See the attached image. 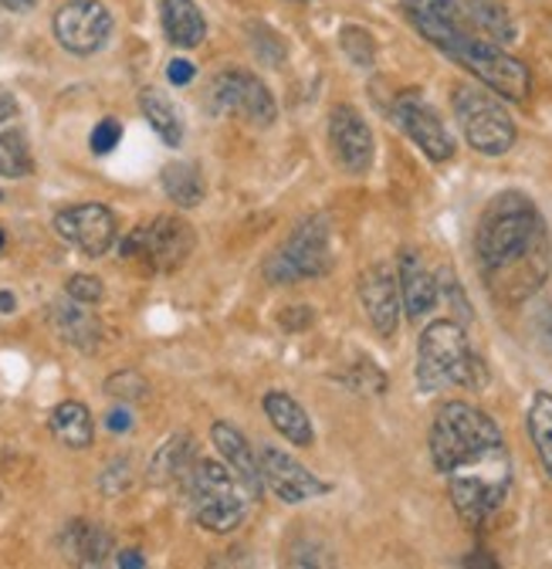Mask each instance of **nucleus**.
Returning a JSON list of instances; mask_svg holds the SVG:
<instances>
[{
    "label": "nucleus",
    "instance_id": "f257e3e1",
    "mask_svg": "<svg viewBox=\"0 0 552 569\" xmlns=\"http://www.w3.org/2000/svg\"><path fill=\"white\" fill-rule=\"evenodd\" d=\"M431 458L468 526H481L502 509L512 488V458L485 410L461 400L444 403L431 423Z\"/></svg>",
    "mask_w": 552,
    "mask_h": 569
},
{
    "label": "nucleus",
    "instance_id": "f03ea898",
    "mask_svg": "<svg viewBox=\"0 0 552 569\" xmlns=\"http://www.w3.org/2000/svg\"><path fill=\"white\" fill-rule=\"evenodd\" d=\"M474 251L489 292L505 306H519L535 296L552 268V248L542 213L519 190L492 197L489 207L481 210Z\"/></svg>",
    "mask_w": 552,
    "mask_h": 569
},
{
    "label": "nucleus",
    "instance_id": "7ed1b4c3",
    "mask_svg": "<svg viewBox=\"0 0 552 569\" xmlns=\"http://www.w3.org/2000/svg\"><path fill=\"white\" fill-rule=\"evenodd\" d=\"M413 28H418L434 48H441L451 61L468 68L471 76L485 89H492L495 96H505L512 102H525L529 99V92H532L529 68L515 54H509L505 44H495L489 38L468 31L458 14L438 18V21H421V24H413Z\"/></svg>",
    "mask_w": 552,
    "mask_h": 569
},
{
    "label": "nucleus",
    "instance_id": "20e7f679",
    "mask_svg": "<svg viewBox=\"0 0 552 569\" xmlns=\"http://www.w3.org/2000/svg\"><path fill=\"white\" fill-rule=\"evenodd\" d=\"M418 387L434 393L444 387L481 390L489 387V367L471 349L464 329L451 319H438L418 342Z\"/></svg>",
    "mask_w": 552,
    "mask_h": 569
},
{
    "label": "nucleus",
    "instance_id": "39448f33",
    "mask_svg": "<svg viewBox=\"0 0 552 569\" xmlns=\"http://www.w3.org/2000/svg\"><path fill=\"white\" fill-rule=\"evenodd\" d=\"M187 495L193 506V519L200 529L207 532H234L244 516H248V491H241L244 485L234 478V471L228 465L218 461H203L197 458L190 478H187Z\"/></svg>",
    "mask_w": 552,
    "mask_h": 569
},
{
    "label": "nucleus",
    "instance_id": "423d86ee",
    "mask_svg": "<svg viewBox=\"0 0 552 569\" xmlns=\"http://www.w3.org/2000/svg\"><path fill=\"white\" fill-rule=\"evenodd\" d=\"M454 116L468 147L481 157H505L515 147V122L509 109L492 96V89L458 86L454 89Z\"/></svg>",
    "mask_w": 552,
    "mask_h": 569
},
{
    "label": "nucleus",
    "instance_id": "0eeeda50",
    "mask_svg": "<svg viewBox=\"0 0 552 569\" xmlns=\"http://www.w3.org/2000/svg\"><path fill=\"white\" fill-rule=\"evenodd\" d=\"M332 268V238L325 218H305L292 238L274 251L264 264L271 284H295L305 278H322Z\"/></svg>",
    "mask_w": 552,
    "mask_h": 569
},
{
    "label": "nucleus",
    "instance_id": "6e6552de",
    "mask_svg": "<svg viewBox=\"0 0 552 569\" xmlns=\"http://www.w3.org/2000/svg\"><path fill=\"white\" fill-rule=\"evenodd\" d=\"M193 228L173 218V213H163V218H153L150 224L129 231L119 244V254L129 261H143L150 271H177L193 254Z\"/></svg>",
    "mask_w": 552,
    "mask_h": 569
},
{
    "label": "nucleus",
    "instance_id": "1a4fd4ad",
    "mask_svg": "<svg viewBox=\"0 0 552 569\" xmlns=\"http://www.w3.org/2000/svg\"><path fill=\"white\" fill-rule=\"evenodd\" d=\"M207 99H211L214 112H231L254 126H271L274 116H279V106H274L268 86L244 68L221 71V76L211 82V96Z\"/></svg>",
    "mask_w": 552,
    "mask_h": 569
},
{
    "label": "nucleus",
    "instance_id": "9d476101",
    "mask_svg": "<svg viewBox=\"0 0 552 569\" xmlns=\"http://www.w3.org/2000/svg\"><path fill=\"white\" fill-rule=\"evenodd\" d=\"M112 34V14L99 0H68L54 14V38L72 54H96Z\"/></svg>",
    "mask_w": 552,
    "mask_h": 569
},
{
    "label": "nucleus",
    "instance_id": "9b49d317",
    "mask_svg": "<svg viewBox=\"0 0 552 569\" xmlns=\"http://www.w3.org/2000/svg\"><path fill=\"white\" fill-rule=\"evenodd\" d=\"M54 231L61 241L79 248L89 258H102L116 244V213L106 203H76L58 210Z\"/></svg>",
    "mask_w": 552,
    "mask_h": 569
},
{
    "label": "nucleus",
    "instance_id": "f8f14e48",
    "mask_svg": "<svg viewBox=\"0 0 552 569\" xmlns=\"http://www.w3.org/2000/svg\"><path fill=\"white\" fill-rule=\"evenodd\" d=\"M393 122L418 142L428 160L444 163L454 157V136L448 132V126L441 122V116L418 96V92H403L393 102Z\"/></svg>",
    "mask_w": 552,
    "mask_h": 569
},
{
    "label": "nucleus",
    "instance_id": "ddd939ff",
    "mask_svg": "<svg viewBox=\"0 0 552 569\" xmlns=\"http://www.w3.org/2000/svg\"><path fill=\"white\" fill-rule=\"evenodd\" d=\"M329 147L335 163L353 177L373 167V129L353 106H335L329 112Z\"/></svg>",
    "mask_w": 552,
    "mask_h": 569
},
{
    "label": "nucleus",
    "instance_id": "4468645a",
    "mask_svg": "<svg viewBox=\"0 0 552 569\" xmlns=\"http://www.w3.org/2000/svg\"><path fill=\"white\" fill-rule=\"evenodd\" d=\"M258 461H261V478H264V485H268L274 495H279L282 502H289V506L309 502V498L329 491V485H325L322 478H315L302 461H295V458H292L289 451H282V448L264 445L261 455H258Z\"/></svg>",
    "mask_w": 552,
    "mask_h": 569
},
{
    "label": "nucleus",
    "instance_id": "2eb2a0df",
    "mask_svg": "<svg viewBox=\"0 0 552 569\" xmlns=\"http://www.w3.org/2000/svg\"><path fill=\"white\" fill-rule=\"evenodd\" d=\"M360 302L370 326L390 339L400 326V278L390 264H373L360 274Z\"/></svg>",
    "mask_w": 552,
    "mask_h": 569
},
{
    "label": "nucleus",
    "instance_id": "dca6fc26",
    "mask_svg": "<svg viewBox=\"0 0 552 569\" xmlns=\"http://www.w3.org/2000/svg\"><path fill=\"white\" fill-rule=\"evenodd\" d=\"M211 441H214V448L221 451L224 465L234 471V478L244 485V491H248L251 498H258V495H261V488H264V478H261V461H258V451L248 445V438L238 431L234 423H228V420H218V423L211 427Z\"/></svg>",
    "mask_w": 552,
    "mask_h": 569
},
{
    "label": "nucleus",
    "instance_id": "f3484780",
    "mask_svg": "<svg viewBox=\"0 0 552 569\" xmlns=\"http://www.w3.org/2000/svg\"><path fill=\"white\" fill-rule=\"evenodd\" d=\"M454 8L461 24L481 38H489L495 44H509L519 38V28L502 0H454Z\"/></svg>",
    "mask_w": 552,
    "mask_h": 569
},
{
    "label": "nucleus",
    "instance_id": "a211bd4d",
    "mask_svg": "<svg viewBox=\"0 0 552 569\" xmlns=\"http://www.w3.org/2000/svg\"><path fill=\"white\" fill-rule=\"evenodd\" d=\"M397 278H400V302H403L407 316L410 319H424L438 306V289H441L438 278L424 268V261L413 251H407L400 258Z\"/></svg>",
    "mask_w": 552,
    "mask_h": 569
},
{
    "label": "nucleus",
    "instance_id": "6ab92c4d",
    "mask_svg": "<svg viewBox=\"0 0 552 569\" xmlns=\"http://www.w3.org/2000/svg\"><path fill=\"white\" fill-rule=\"evenodd\" d=\"M264 413H268L274 431H279L289 445L309 448L315 441V431H312V420H309L305 407L295 397H289L285 390H268L264 393Z\"/></svg>",
    "mask_w": 552,
    "mask_h": 569
},
{
    "label": "nucleus",
    "instance_id": "aec40b11",
    "mask_svg": "<svg viewBox=\"0 0 552 569\" xmlns=\"http://www.w3.org/2000/svg\"><path fill=\"white\" fill-rule=\"evenodd\" d=\"M51 326L54 332L64 339V342H72L86 352H92L102 339V326L92 312L82 309V302H54L51 306Z\"/></svg>",
    "mask_w": 552,
    "mask_h": 569
},
{
    "label": "nucleus",
    "instance_id": "412c9836",
    "mask_svg": "<svg viewBox=\"0 0 552 569\" xmlns=\"http://www.w3.org/2000/svg\"><path fill=\"white\" fill-rule=\"evenodd\" d=\"M163 31L177 48H197L207 34V21L193 0H160Z\"/></svg>",
    "mask_w": 552,
    "mask_h": 569
},
{
    "label": "nucleus",
    "instance_id": "4be33fe9",
    "mask_svg": "<svg viewBox=\"0 0 552 569\" xmlns=\"http://www.w3.org/2000/svg\"><path fill=\"white\" fill-rule=\"evenodd\" d=\"M51 435L72 451H86L92 448L96 427H92V413L86 403L79 400H64L51 410Z\"/></svg>",
    "mask_w": 552,
    "mask_h": 569
},
{
    "label": "nucleus",
    "instance_id": "5701e85b",
    "mask_svg": "<svg viewBox=\"0 0 552 569\" xmlns=\"http://www.w3.org/2000/svg\"><path fill=\"white\" fill-rule=\"evenodd\" d=\"M61 546L68 552V559L79 566H102L112 556V536L102 526H89V522H72L61 536Z\"/></svg>",
    "mask_w": 552,
    "mask_h": 569
},
{
    "label": "nucleus",
    "instance_id": "b1692460",
    "mask_svg": "<svg viewBox=\"0 0 552 569\" xmlns=\"http://www.w3.org/2000/svg\"><path fill=\"white\" fill-rule=\"evenodd\" d=\"M193 465H197L193 438H190V435H173V438L157 451V458H153V465H150V481H157V485H170V481L187 485Z\"/></svg>",
    "mask_w": 552,
    "mask_h": 569
},
{
    "label": "nucleus",
    "instance_id": "393cba45",
    "mask_svg": "<svg viewBox=\"0 0 552 569\" xmlns=\"http://www.w3.org/2000/svg\"><path fill=\"white\" fill-rule=\"evenodd\" d=\"M140 109L147 116V122L157 129V136L167 142V147H180V139H183V122L173 109V102L160 92V89H147L140 96Z\"/></svg>",
    "mask_w": 552,
    "mask_h": 569
},
{
    "label": "nucleus",
    "instance_id": "a878e982",
    "mask_svg": "<svg viewBox=\"0 0 552 569\" xmlns=\"http://www.w3.org/2000/svg\"><path fill=\"white\" fill-rule=\"evenodd\" d=\"M529 438L535 445V455L552 478V393L539 390L529 403Z\"/></svg>",
    "mask_w": 552,
    "mask_h": 569
},
{
    "label": "nucleus",
    "instance_id": "bb28decb",
    "mask_svg": "<svg viewBox=\"0 0 552 569\" xmlns=\"http://www.w3.org/2000/svg\"><path fill=\"white\" fill-rule=\"evenodd\" d=\"M163 190L177 207H197L203 200V177L193 163H167L163 167Z\"/></svg>",
    "mask_w": 552,
    "mask_h": 569
},
{
    "label": "nucleus",
    "instance_id": "cd10ccee",
    "mask_svg": "<svg viewBox=\"0 0 552 569\" xmlns=\"http://www.w3.org/2000/svg\"><path fill=\"white\" fill-rule=\"evenodd\" d=\"M34 170L31 150H28V139L21 129H8L0 132V177L8 180H21Z\"/></svg>",
    "mask_w": 552,
    "mask_h": 569
},
{
    "label": "nucleus",
    "instance_id": "c85d7f7f",
    "mask_svg": "<svg viewBox=\"0 0 552 569\" xmlns=\"http://www.w3.org/2000/svg\"><path fill=\"white\" fill-rule=\"evenodd\" d=\"M339 41H342V51H347L360 68L373 64V34L370 31H363V28H342Z\"/></svg>",
    "mask_w": 552,
    "mask_h": 569
},
{
    "label": "nucleus",
    "instance_id": "c756f323",
    "mask_svg": "<svg viewBox=\"0 0 552 569\" xmlns=\"http://www.w3.org/2000/svg\"><path fill=\"white\" fill-rule=\"evenodd\" d=\"M64 292H68V299H76V302H82V306H96V302H102V296H106L102 281L92 278V274H72V278L64 281Z\"/></svg>",
    "mask_w": 552,
    "mask_h": 569
},
{
    "label": "nucleus",
    "instance_id": "7c9ffc66",
    "mask_svg": "<svg viewBox=\"0 0 552 569\" xmlns=\"http://www.w3.org/2000/svg\"><path fill=\"white\" fill-rule=\"evenodd\" d=\"M106 390H109L112 397H119V400H140V397H147V393H150L147 380H143L140 373H132V370H126V373H116V377H109Z\"/></svg>",
    "mask_w": 552,
    "mask_h": 569
},
{
    "label": "nucleus",
    "instance_id": "2f4dec72",
    "mask_svg": "<svg viewBox=\"0 0 552 569\" xmlns=\"http://www.w3.org/2000/svg\"><path fill=\"white\" fill-rule=\"evenodd\" d=\"M119 139H122V126L116 122V119H102L96 129H92V153H99V157H106V153H112L116 147H119Z\"/></svg>",
    "mask_w": 552,
    "mask_h": 569
},
{
    "label": "nucleus",
    "instance_id": "473e14b6",
    "mask_svg": "<svg viewBox=\"0 0 552 569\" xmlns=\"http://www.w3.org/2000/svg\"><path fill=\"white\" fill-rule=\"evenodd\" d=\"M350 387L360 390V393H383L387 390V380H383V373L373 363H363L360 367V377H353Z\"/></svg>",
    "mask_w": 552,
    "mask_h": 569
},
{
    "label": "nucleus",
    "instance_id": "72a5a7b5",
    "mask_svg": "<svg viewBox=\"0 0 552 569\" xmlns=\"http://www.w3.org/2000/svg\"><path fill=\"white\" fill-rule=\"evenodd\" d=\"M193 76H197V68H193V61H187V58H173V61L167 64V79H170L173 86H187V82H193Z\"/></svg>",
    "mask_w": 552,
    "mask_h": 569
},
{
    "label": "nucleus",
    "instance_id": "f704fd0d",
    "mask_svg": "<svg viewBox=\"0 0 552 569\" xmlns=\"http://www.w3.org/2000/svg\"><path fill=\"white\" fill-rule=\"evenodd\" d=\"M106 427H109V431H129V427H132V413L126 410V407H119V410H112L109 417H106Z\"/></svg>",
    "mask_w": 552,
    "mask_h": 569
},
{
    "label": "nucleus",
    "instance_id": "c9c22d12",
    "mask_svg": "<svg viewBox=\"0 0 552 569\" xmlns=\"http://www.w3.org/2000/svg\"><path fill=\"white\" fill-rule=\"evenodd\" d=\"M116 566H122V569H143L147 566V556L140 549H122L116 556Z\"/></svg>",
    "mask_w": 552,
    "mask_h": 569
},
{
    "label": "nucleus",
    "instance_id": "e433bc0d",
    "mask_svg": "<svg viewBox=\"0 0 552 569\" xmlns=\"http://www.w3.org/2000/svg\"><path fill=\"white\" fill-rule=\"evenodd\" d=\"M289 316H282V326L285 329H302L312 322V309H285Z\"/></svg>",
    "mask_w": 552,
    "mask_h": 569
},
{
    "label": "nucleus",
    "instance_id": "4c0bfd02",
    "mask_svg": "<svg viewBox=\"0 0 552 569\" xmlns=\"http://www.w3.org/2000/svg\"><path fill=\"white\" fill-rule=\"evenodd\" d=\"M18 112V102H14V96L8 92V89H0V126H4L11 116Z\"/></svg>",
    "mask_w": 552,
    "mask_h": 569
},
{
    "label": "nucleus",
    "instance_id": "58836bf2",
    "mask_svg": "<svg viewBox=\"0 0 552 569\" xmlns=\"http://www.w3.org/2000/svg\"><path fill=\"white\" fill-rule=\"evenodd\" d=\"M0 4H4L8 11H18V14H24V11H31L38 0H0Z\"/></svg>",
    "mask_w": 552,
    "mask_h": 569
},
{
    "label": "nucleus",
    "instance_id": "ea45409f",
    "mask_svg": "<svg viewBox=\"0 0 552 569\" xmlns=\"http://www.w3.org/2000/svg\"><path fill=\"white\" fill-rule=\"evenodd\" d=\"M14 309H18V299H14L11 292H0V312L8 316V312H14Z\"/></svg>",
    "mask_w": 552,
    "mask_h": 569
},
{
    "label": "nucleus",
    "instance_id": "a19ab883",
    "mask_svg": "<svg viewBox=\"0 0 552 569\" xmlns=\"http://www.w3.org/2000/svg\"><path fill=\"white\" fill-rule=\"evenodd\" d=\"M545 336L552 339V309H549V316H545Z\"/></svg>",
    "mask_w": 552,
    "mask_h": 569
},
{
    "label": "nucleus",
    "instance_id": "79ce46f5",
    "mask_svg": "<svg viewBox=\"0 0 552 569\" xmlns=\"http://www.w3.org/2000/svg\"><path fill=\"white\" fill-rule=\"evenodd\" d=\"M0 241H4V234H0Z\"/></svg>",
    "mask_w": 552,
    "mask_h": 569
}]
</instances>
